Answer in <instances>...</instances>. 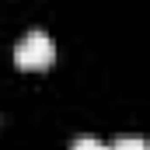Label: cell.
I'll return each instance as SVG.
<instances>
[{"label":"cell","instance_id":"cell-1","mask_svg":"<svg viewBox=\"0 0 150 150\" xmlns=\"http://www.w3.org/2000/svg\"><path fill=\"white\" fill-rule=\"evenodd\" d=\"M56 59V45L45 32H28L14 45V67L18 70H45Z\"/></svg>","mask_w":150,"mask_h":150},{"label":"cell","instance_id":"cell-2","mask_svg":"<svg viewBox=\"0 0 150 150\" xmlns=\"http://www.w3.org/2000/svg\"><path fill=\"white\" fill-rule=\"evenodd\" d=\"M108 150H147V143H143V136H119Z\"/></svg>","mask_w":150,"mask_h":150},{"label":"cell","instance_id":"cell-3","mask_svg":"<svg viewBox=\"0 0 150 150\" xmlns=\"http://www.w3.org/2000/svg\"><path fill=\"white\" fill-rule=\"evenodd\" d=\"M70 150H108V147H105L101 140H94V136H77Z\"/></svg>","mask_w":150,"mask_h":150}]
</instances>
